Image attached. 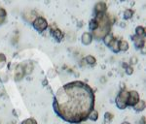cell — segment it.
I'll use <instances>...</instances> for the list:
<instances>
[{
	"instance_id": "obj_1",
	"label": "cell",
	"mask_w": 146,
	"mask_h": 124,
	"mask_svg": "<svg viewBox=\"0 0 146 124\" xmlns=\"http://www.w3.org/2000/svg\"><path fill=\"white\" fill-rule=\"evenodd\" d=\"M95 94L93 89L82 81H72L58 90L54 100L55 112L70 123H80L94 111Z\"/></svg>"
},
{
	"instance_id": "obj_12",
	"label": "cell",
	"mask_w": 146,
	"mask_h": 124,
	"mask_svg": "<svg viewBox=\"0 0 146 124\" xmlns=\"http://www.w3.org/2000/svg\"><path fill=\"white\" fill-rule=\"evenodd\" d=\"M119 51H126L129 50V43L125 40H122V41H119Z\"/></svg>"
},
{
	"instance_id": "obj_5",
	"label": "cell",
	"mask_w": 146,
	"mask_h": 124,
	"mask_svg": "<svg viewBox=\"0 0 146 124\" xmlns=\"http://www.w3.org/2000/svg\"><path fill=\"white\" fill-rule=\"evenodd\" d=\"M139 101V95L136 91L133 90L131 92H129V98L128 101H127V106L133 107Z\"/></svg>"
},
{
	"instance_id": "obj_7",
	"label": "cell",
	"mask_w": 146,
	"mask_h": 124,
	"mask_svg": "<svg viewBox=\"0 0 146 124\" xmlns=\"http://www.w3.org/2000/svg\"><path fill=\"white\" fill-rule=\"evenodd\" d=\"M106 9H107V5L105 2H98L95 6V11L96 14H105Z\"/></svg>"
},
{
	"instance_id": "obj_9",
	"label": "cell",
	"mask_w": 146,
	"mask_h": 124,
	"mask_svg": "<svg viewBox=\"0 0 146 124\" xmlns=\"http://www.w3.org/2000/svg\"><path fill=\"white\" fill-rule=\"evenodd\" d=\"M23 76H25V71H23V65H18L15 70V79L16 81H21Z\"/></svg>"
},
{
	"instance_id": "obj_22",
	"label": "cell",
	"mask_w": 146,
	"mask_h": 124,
	"mask_svg": "<svg viewBox=\"0 0 146 124\" xmlns=\"http://www.w3.org/2000/svg\"><path fill=\"white\" fill-rule=\"evenodd\" d=\"M5 62H6V56L3 53H0V67L3 66Z\"/></svg>"
},
{
	"instance_id": "obj_8",
	"label": "cell",
	"mask_w": 146,
	"mask_h": 124,
	"mask_svg": "<svg viewBox=\"0 0 146 124\" xmlns=\"http://www.w3.org/2000/svg\"><path fill=\"white\" fill-rule=\"evenodd\" d=\"M133 40L135 42V45L137 49H142L144 48V44H145V41H144V38L143 37H140V36H137V35H135L133 36Z\"/></svg>"
},
{
	"instance_id": "obj_18",
	"label": "cell",
	"mask_w": 146,
	"mask_h": 124,
	"mask_svg": "<svg viewBox=\"0 0 146 124\" xmlns=\"http://www.w3.org/2000/svg\"><path fill=\"white\" fill-rule=\"evenodd\" d=\"M133 15V11L131 10V9H127L126 11L124 12V18L125 20H129Z\"/></svg>"
},
{
	"instance_id": "obj_27",
	"label": "cell",
	"mask_w": 146,
	"mask_h": 124,
	"mask_svg": "<svg viewBox=\"0 0 146 124\" xmlns=\"http://www.w3.org/2000/svg\"><path fill=\"white\" fill-rule=\"evenodd\" d=\"M141 123L142 124H145L146 123V119H145V116H143L142 119H141Z\"/></svg>"
},
{
	"instance_id": "obj_11",
	"label": "cell",
	"mask_w": 146,
	"mask_h": 124,
	"mask_svg": "<svg viewBox=\"0 0 146 124\" xmlns=\"http://www.w3.org/2000/svg\"><path fill=\"white\" fill-rule=\"evenodd\" d=\"M133 108H135V110L136 112L143 111V110L145 109V102L142 101V100H139V101H138L135 106H133Z\"/></svg>"
},
{
	"instance_id": "obj_17",
	"label": "cell",
	"mask_w": 146,
	"mask_h": 124,
	"mask_svg": "<svg viewBox=\"0 0 146 124\" xmlns=\"http://www.w3.org/2000/svg\"><path fill=\"white\" fill-rule=\"evenodd\" d=\"M89 118L91 119V120H93V121H96V120H98V113L96 111H92L90 114H89V116H88Z\"/></svg>"
},
{
	"instance_id": "obj_15",
	"label": "cell",
	"mask_w": 146,
	"mask_h": 124,
	"mask_svg": "<svg viewBox=\"0 0 146 124\" xmlns=\"http://www.w3.org/2000/svg\"><path fill=\"white\" fill-rule=\"evenodd\" d=\"M114 39H115V38H114V36H113V35H112L111 33H108V34L106 35V36H105L104 38H103V41H104V44H105V45L109 47V45L112 43V41H113Z\"/></svg>"
},
{
	"instance_id": "obj_14",
	"label": "cell",
	"mask_w": 146,
	"mask_h": 124,
	"mask_svg": "<svg viewBox=\"0 0 146 124\" xmlns=\"http://www.w3.org/2000/svg\"><path fill=\"white\" fill-rule=\"evenodd\" d=\"M118 45H119V41H117L116 39H114L112 41V43L109 45V47L111 48V50L114 51V52H119L120 51H119V46Z\"/></svg>"
},
{
	"instance_id": "obj_2",
	"label": "cell",
	"mask_w": 146,
	"mask_h": 124,
	"mask_svg": "<svg viewBox=\"0 0 146 124\" xmlns=\"http://www.w3.org/2000/svg\"><path fill=\"white\" fill-rule=\"evenodd\" d=\"M95 20L96 24H98V27L93 31L92 36L95 37L96 40H101L108 33H110L111 23L109 22V17L106 14H96Z\"/></svg>"
},
{
	"instance_id": "obj_28",
	"label": "cell",
	"mask_w": 146,
	"mask_h": 124,
	"mask_svg": "<svg viewBox=\"0 0 146 124\" xmlns=\"http://www.w3.org/2000/svg\"><path fill=\"white\" fill-rule=\"evenodd\" d=\"M122 124H131V123H129V122H123Z\"/></svg>"
},
{
	"instance_id": "obj_26",
	"label": "cell",
	"mask_w": 146,
	"mask_h": 124,
	"mask_svg": "<svg viewBox=\"0 0 146 124\" xmlns=\"http://www.w3.org/2000/svg\"><path fill=\"white\" fill-rule=\"evenodd\" d=\"M126 73L128 74V75H131V74L133 73V69L131 66L126 67Z\"/></svg>"
},
{
	"instance_id": "obj_3",
	"label": "cell",
	"mask_w": 146,
	"mask_h": 124,
	"mask_svg": "<svg viewBox=\"0 0 146 124\" xmlns=\"http://www.w3.org/2000/svg\"><path fill=\"white\" fill-rule=\"evenodd\" d=\"M129 98V92L127 90H122L120 91L116 98V106L119 108L120 110H125L127 107V101H128Z\"/></svg>"
},
{
	"instance_id": "obj_13",
	"label": "cell",
	"mask_w": 146,
	"mask_h": 124,
	"mask_svg": "<svg viewBox=\"0 0 146 124\" xmlns=\"http://www.w3.org/2000/svg\"><path fill=\"white\" fill-rule=\"evenodd\" d=\"M23 71H25V74H27V75L31 74L32 70H33V64H32L31 62L27 63V64H25V66H23Z\"/></svg>"
},
{
	"instance_id": "obj_10",
	"label": "cell",
	"mask_w": 146,
	"mask_h": 124,
	"mask_svg": "<svg viewBox=\"0 0 146 124\" xmlns=\"http://www.w3.org/2000/svg\"><path fill=\"white\" fill-rule=\"evenodd\" d=\"M81 39H82V43L86 46L90 45L92 42H93V36H92V34L89 33V32H85V33L82 35Z\"/></svg>"
},
{
	"instance_id": "obj_16",
	"label": "cell",
	"mask_w": 146,
	"mask_h": 124,
	"mask_svg": "<svg viewBox=\"0 0 146 124\" xmlns=\"http://www.w3.org/2000/svg\"><path fill=\"white\" fill-rule=\"evenodd\" d=\"M145 34V28L143 26H137L135 28V35L142 37Z\"/></svg>"
},
{
	"instance_id": "obj_24",
	"label": "cell",
	"mask_w": 146,
	"mask_h": 124,
	"mask_svg": "<svg viewBox=\"0 0 146 124\" xmlns=\"http://www.w3.org/2000/svg\"><path fill=\"white\" fill-rule=\"evenodd\" d=\"M6 15H7V13H6L5 9L0 8V18H6Z\"/></svg>"
},
{
	"instance_id": "obj_23",
	"label": "cell",
	"mask_w": 146,
	"mask_h": 124,
	"mask_svg": "<svg viewBox=\"0 0 146 124\" xmlns=\"http://www.w3.org/2000/svg\"><path fill=\"white\" fill-rule=\"evenodd\" d=\"M104 117H105V120L106 121H111L113 119V117H114V115L110 113H106L104 114Z\"/></svg>"
},
{
	"instance_id": "obj_20",
	"label": "cell",
	"mask_w": 146,
	"mask_h": 124,
	"mask_svg": "<svg viewBox=\"0 0 146 124\" xmlns=\"http://www.w3.org/2000/svg\"><path fill=\"white\" fill-rule=\"evenodd\" d=\"M22 124H37V121L33 118H27L25 120H23Z\"/></svg>"
},
{
	"instance_id": "obj_25",
	"label": "cell",
	"mask_w": 146,
	"mask_h": 124,
	"mask_svg": "<svg viewBox=\"0 0 146 124\" xmlns=\"http://www.w3.org/2000/svg\"><path fill=\"white\" fill-rule=\"evenodd\" d=\"M137 62H138V59H137V57H136V56H133L131 58V61H129V63H131V65L137 64Z\"/></svg>"
},
{
	"instance_id": "obj_29",
	"label": "cell",
	"mask_w": 146,
	"mask_h": 124,
	"mask_svg": "<svg viewBox=\"0 0 146 124\" xmlns=\"http://www.w3.org/2000/svg\"><path fill=\"white\" fill-rule=\"evenodd\" d=\"M8 124H14V123H12V122H10V123H8Z\"/></svg>"
},
{
	"instance_id": "obj_6",
	"label": "cell",
	"mask_w": 146,
	"mask_h": 124,
	"mask_svg": "<svg viewBox=\"0 0 146 124\" xmlns=\"http://www.w3.org/2000/svg\"><path fill=\"white\" fill-rule=\"evenodd\" d=\"M51 33L55 37V39L56 41H62L63 38V32L62 30H60L55 24H53L51 26Z\"/></svg>"
},
{
	"instance_id": "obj_19",
	"label": "cell",
	"mask_w": 146,
	"mask_h": 124,
	"mask_svg": "<svg viewBox=\"0 0 146 124\" xmlns=\"http://www.w3.org/2000/svg\"><path fill=\"white\" fill-rule=\"evenodd\" d=\"M85 60H86V62L88 63V64H90V65H95L96 62V58L94 57L93 55H88Z\"/></svg>"
},
{
	"instance_id": "obj_4",
	"label": "cell",
	"mask_w": 146,
	"mask_h": 124,
	"mask_svg": "<svg viewBox=\"0 0 146 124\" xmlns=\"http://www.w3.org/2000/svg\"><path fill=\"white\" fill-rule=\"evenodd\" d=\"M33 26L37 31L43 32L44 30H46L47 27H48V22H47V20L44 18L39 17V18H36L34 20Z\"/></svg>"
},
{
	"instance_id": "obj_21",
	"label": "cell",
	"mask_w": 146,
	"mask_h": 124,
	"mask_svg": "<svg viewBox=\"0 0 146 124\" xmlns=\"http://www.w3.org/2000/svg\"><path fill=\"white\" fill-rule=\"evenodd\" d=\"M89 26H90V28L93 30V31L96 28V27H98V24H96V22L95 18H93V20H91V22H90V25H89Z\"/></svg>"
}]
</instances>
